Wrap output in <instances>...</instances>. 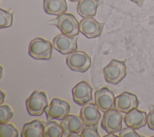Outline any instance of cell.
<instances>
[{
	"instance_id": "cell-1",
	"label": "cell",
	"mask_w": 154,
	"mask_h": 137,
	"mask_svg": "<svg viewBox=\"0 0 154 137\" xmlns=\"http://www.w3.org/2000/svg\"><path fill=\"white\" fill-rule=\"evenodd\" d=\"M49 24L57 27L61 33L69 36H76L79 32V22L71 13H64L49 21Z\"/></svg>"
},
{
	"instance_id": "cell-2",
	"label": "cell",
	"mask_w": 154,
	"mask_h": 137,
	"mask_svg": "<svg viewBox=\"0 0 154 137\" xmlns=\"http://www.w3.org/2000/svg\"><path fill=\"white\" fill-rule=\"evenodd\" d=\"M53 44L42 37L32 39L28 46V54L36 60H49L51 59L54 49Z\"/></svg>"
},
{
	"instance_id": "cell-3",
	"label": "cell",
	"mask_w": 154,
	"mask_h": 137,
	"mask_svg": "<svg viewBox=\"0 0 154 137\" xmlns=\"http://www.w3.org/2000/svg\"><path fill=\"white\" fill-rule=\"evenodd\" d=\"M106 82L117 84L126 75V66L124 61L112 59L103 69Z\"/></svg>"
},
{
	"instance_id": "cell-4",
	"label": "cell",
	"mask_w": 154,
	"mask_h": 137,
	"mask_svg": "<svg viewBox=\"0 0 154 137\" xmlns=\"http://www.w3.org/2000/svg\"><path fill=\"white\" fill-rule=\"evenodd\" d=\"M70 110V105L67 101L59 98H54L45 109L46 120H63L69 115Z\"/></svg>"
},
{
	"instance_id": "cell-5",
	"label": "cell",
	"mask_w": 154,
	"mask_h": 137,
	"mask_svg": "<svg viewBox=\"0 0 154 137\" xmlns=\"http://www.w3.org/2000/svg\"><path fill=\"white\" fill-rule=\"evenodd\" d=\"M25 104L30 115L40 116L48 105L47 96L44 92L35 91L26 100Z\"/></svg>"
},
{
	"instance_id": "cell-6",
	"label": "cell",
	"mask_w": 154,
	"mask_h": 137,
	"mask_svg": "<svg viewBox=\"0 0 154 137\" xmlns=\"http://www.w3.org/2000/svg\"><path fill=\"white\" fill-rule=\"evenodd\" d=\"M66 64L72 71L85 72L91 66V60L88 54L83 51H74L67 55Z\"/></svg>"
},
{
	"instance_id": "cell-7",
	"label": "cell",
	"mask_w": 154,
	"mask_h": 137,
	"mask_svg": "<svg viewBox=\"0 0 154 137\" xmlns=\"http://www.w3.org/2000/svg\"><path fill=\"white\" fill-rule=\"evenodd\" d=\"M123 115L120 111L116 109L104 112L101 119V127L108 133L120 132L122 127Z\"/></svg>"
},
{
	"instance_id": "cell-8",
	"label": "cell",
	"mask_w": 154,
	"mask_h": 137,
	"mask_svg": "<svg viewBox=\"0 0 154 137\" xmlns=\"http://www.w3.org/2000/svg\"><path fill=\"white\" fill-rule=\"evenodd\" d=\"M54 48L63 55L70 54L78 48V37L59 34L53 39Z\"/></svg>"
},
{
	"instance_id": "cell-9",
	"label": "cell",
	"mask_w": 154,
	"mask_h": 137,
	"mask_svg": "<svg viewBox=\"0 0 154 137\" xmlns=\"http://www.w3.org/2000/svg\"><path fill=\"white\" fill-rule=\"evenodd\" d=\"M115 100L113 92L106 87L100 88L94 93L95 104L103 112L115 109Z\"/></svg>"
},
{
	"instance_id": "cell-10",
	"label": "cell",
	"mask_w": 154,
	"mask_h": 137,
	"mask_svg": "<svg viewBox=\"0 0 154 137\" xmlns=\"http://www.w3.org/2000/svg\"><path fill=\"white\" fill-rule=\"evenodd\" d=\"M103 25L93 17L85 18L79 22V31L88 39L96 38L101 35Z\"/></svg>"
},
{
	"instance_id": "cell-11",
	"label": "cell",
	"mask_w": 154,
	"mask_h": 137,
	"mask_svg": "<svg viewBox=\"0 0 154 137\" xmlns=\"http://www.w3.org/2000/svg\"><path fill=\"white\" fill-rule=\"evenodd\" d=\"M93 88L85 80L77 83L72 89L73 100L79 106H84L92 100Z\"/></svg>"
},
{
	"instance_id": "cell-12",
	"label": "cell",
	"mask_w": 154,
	"mask_h": 137,
	"mask_svg": "<svg viewBox=\"0 0 154 137\" xmlns=\"http://www.w3.org/2000/svg\"><path fill=\"white\" fill-rule=\"evenodd\" d=\"M138 104V100L135 94L123 92L116 97L115 109L122 113H126L131 110L137 108Z\"/></svg>"
},
{
	"instance_id": "cell-13",
	"label": "cell",
	"mask_w": 154,
	"mask_h": 137,
	"mask_svg": "<svg viewBox=\"0 0 154 137\" xmlns=\"http://www.w3.org/2000/svg\"><path fill=\"white\" fill-rule=\"evenodd\" d=\"M63 136H69L73 133H79L84 127V121L80 115H68L60 123Z\"/></svg>"
},
{
	"instance_id": "cell-14",
	"label": "cell",
	"mask_w": 154,
	"mask_h": 137,
	"mask_svg": "<svg viewBox=\"0 0 154 137\" xmlns=\"http://www.w3.org/2000/svg\"><path fill=\"white\" fill-rule=\"evenodd\" d=\"M79 115L83 119L85 126L97 124L101 118L99 108L92 102L87 103L82 106Z\"/></svg>"
},
{
	"instance_id": "cell-15",
	"label": "cell",
	"mask_w": 154,
	"mask_h": 137,
	"mask_svg": "<svg viewBox=\"0 0 154 137\" xmlns=\"http://www.w3.org/2000/svg\"><path fill=\"white\" fill-rule=\"evenodd\" d=\"M124 121L127 126L138 130L146 125L147 113L144 111L134 108L126 113L124 116Z\"/></svg>"
},
{
	"instance_id": "cell-16",
	"label": "cell",
	"mask_w": 154,
	"mask_h": 137,
	"mask_svg": "<svg viewBox=\"0 0 154 137\" xmlns=\"http://www.w3.org/2000/svg\"><path fill=\"white\" fill-rule=\"evenodd\" d=\"M103 3L100 0H79L76 6L78 14L83 18L93 17L97 8Z\"/></svg>"
},
{
	"instance_id": "cell-17",
	"label": "cell",
	"mask_w": 154,
	"mask_h": 137,
	"mask_svg": "<svg viewBox=\"0 0 154 137\" xmlns=\"http://www.w3.org/2000/svg\"><path fill=\"white\" fill-rule=\"evenodd\" d=\"M44 123L39 119H34L23 125L21 132L22 137H43Z\"/></svg>"
},
{
	"instance_id": "cell-18",
	"label": "cell",
	"mask_w": 154,
	"mask_h": 137,
	"mask_svg": "<svg viewBox=\"0 0 154 137\" xmlns=\"http://www.w3.org/2000/svg\"><path fill=\"white\" fill-rule=\"evenodd\" d=\"M43 5L45 13L51 15L59 16L68 8L66 0H43Z\"/></svg>"
},
{
	"instance_id": "cell-19",
	"label": "cell",
	"mask_w": 154,
	"mask_h": 137,
	"mask_svg": "<svg viewBox=\"0 0 154 137\" xmlns=\"http://www.w3.org/2000/svg\"><path fill=\"white\" fill-rule=\"evenodd\" d=\"M44 123V137H62L63 130L61 125L55 121Z\"/></svg>"
},
{
	"instance_id": "cell-20",
	"label": "cell",
	"mask_w": 154,
	"mask_h": 137,
	"mask_svg": "<svg viewBox=\"0 0 154 137\" xmlns=\"http://www.w3.org/2000/svg\"><path fill=\"white\" fill-rule=\"evenodd\" d=\"M0 136L18 137L19 132L16 127L12 124H0Z\"/></svg>"
},
{
	"instance_id": "cell-21",
	"label": "cell",
	"mask_w": 154,
	"mask_h": 137,
	"mask_svg": "<svg viewBox=\"0 0 154 137\" xmlns=\"http://www.w3.org/2000/svg\"><path fill=\"white\" fill-rule=\"evenodd\" d=\"M13 13L0 8V28H8L13 24Z\"/></svg>"
},
{
	"instance_id": "cell-22",
	"label": "cell",
	"mask_w": 154,
	"mask_h": 137,
	"mask_svg": "<svg viewBox=\"0 0 154 137\" xmlns=\"http://www.w3.org/2000/svg\"><path fill=\"white\" fill-rule=\"evenodd\" d=\"M12 109L7 104L0 105V124L8 123L13 116Z\"/></svg>"
},
{
	"instance_id": "cell-23",
	"label": "cell",
	"mask_w": 154,
	"mask_h": 137,
	"mask_svg": "<svg viewBox=\"0 0 154 137\" xmlns=\"http://www.w3.org/2000/svg\"><path fill=\"white\" fill-rule=\"evenodd\" d=\"M81 137H100L97 124L85 126L81 132Z\"/></svg>"
},
{
	"instance_id": "cell-24",
	"label": "cell",
	"mask_w": 154,
	"mask_h": 137,
	"mask_svg": "<svg viewBox=\"0 0 154 137\" xmlns=\"http://www.w3.org/2000/svg\"><path fill=\"white\" fill-rule=\"evenodd\" d=\"M119 136L120 137H141V136L135 132V129L132 127L128 126L127 127L123 128L120 131Z\"/></svg>"
},
{
	"instance_id": "cell-25",
	"label": "cell",
	"mask_w": 154,
	"mask_h": 137,
	"mask_svg": "<svg viewBox=\"0 0 154 137\" xmlns=\"http://www.w3.org/2000/svg\"><path fill=\"white\" fill-rule=\"evenodd\" d=\"M149 107V112L147 115V124L150 130H154V105L150 104Z\"/></svg>"
},
{
	"instance_id": "cell-26",
	"label": "cell",
	"mask_w": 154,
	"mask_h": 137,
	"mask_svg": "<svg viewBox=\"0 0 154 137\" xmlns=\"http://www.w3.org/2000/svg\"><path fill=\"white\" fill-rule=\"evenodd\" d=\"M131 1L134 2L135 4H136L138 6H139L140 7H141L142 5H143V3L144 2L146 1V0H130Z\"/></svg>"
},
{
	"instance_id": "cell-27",
	"label": "cell",
	"mask_w": 154,
	"mask_h": 137,
	"mask_svg": "<svg viewBox=\"0 0 154 137\" xmlns=\"http://www.w3.org/2000/svg\"><path fill=\"white\" fill-rule=\"evenodd\" d=\"M5 93H4V92L1 90V98H0V104H2V103L5 100Z\"/></svg>"
},
{
	"instance_id": "cell-28",
	"label": "cell",
	"mask_w": 154,
	"mask_h": 137,
	"mask_svg": "<svg viewBox=\"0 0 154 137\" xmlns=\"http://www.w3.org/2000/svg\"><path fill=\"white\" fill-rule=\"evenodd\" d=\"M111 136H112V137H117L118 136H117L116 135H114V133H108L107 135L103 136V137H111Z\"/></svg>"
},
{
	"instance_id": "cell-29",
	"label": "cell",
	"mask_w": 154,
	"mask_h": 137,
	"mask_svg": "<svg viewBox=\"0 0 154 137\" xmlns=\"http://www.w3.org/2000/svg\"><path fill=\"white\" fill-rule=\"evenodd\" d=\"M1 78H2V66H1Z\"/></svg>"
},
{
	"instance_id": "cell-30",
	"label": "cell",
	"mask_w": 154,
	"mask_h": 137,
	"mask_svg": "<svg viewBox=\"0 0 154 137\" xmlns=\"http://www.w3.org/2000/svg\"><path fill=\"white\" fill-rule=\"evenodd\" d=\"M69 1H70L72 2H77V1H79V0H69Z\"/></svg>"
}]
</instances>
